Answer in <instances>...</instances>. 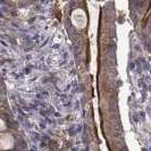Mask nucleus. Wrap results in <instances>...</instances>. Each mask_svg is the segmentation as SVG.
<instances>
[{
  "mask_svg": "<svg viewBox=\"0 0 151 151\" xmlns=\"http://www.w3.org/2000/svg\"><path fill=\"white\" fill-rule=\"evenodd\" d=\"M5 129V123L0 119V131H4Z\"/></svg>",
  "mask_w": 151,
  "mask_h": 151,
  "instance_id": "obj_3",
  "label": "nucleus"
},
{
  "mask_svg": "<svg viewBox=\"0 0 151 151\" xmlns=\"http://www.w3.org/2000/svg\"><path fill=\"white\" fill-rule=\"evenodd\" d=\"M14 145V139L12 135L0 136V149H12Z\"/></svg>",
  "mask_w": 151,
  "mask_h": 151,
  "instance_id": "obj_2",
  "label": "nucleus"
},
{
  "mask_svg": "<svg viewBox=\"0 0 151 151\" xmlns=\"http://www.w3.org/2000/svg\"><path fill=\"white\" fill-rule=\"evenodd\" d=\"M72 22L75 26L80 27V29H83L86 25V16L82 9L74 10V13L72 14Z\"/></svg>",
  "mask_w": 151,
  "mask_h": 151,
  "instance_id": "obj_1",
  "label": "nucleus"
}]
</instances>
